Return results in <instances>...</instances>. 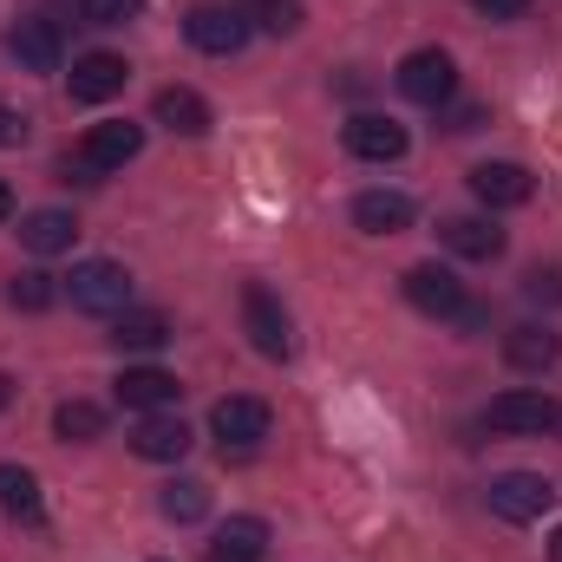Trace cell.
Instances as JSON below:
<instances>
[{
  "label": "cell",
  "instance_id": "1",
  "mask_svg": "<svg viewBox=\"0 0 562 562\" xmlns=\"http://www.w3.org/2000/svg\"><path fill=\"white\" fill-rule=\"evenodd\" d=\"M66 294H72L79 314H125V307H132V269L92 256V262H79V269L66 276Z\"/></svg>",
  "mask_w": 562,
  "mask_h": 562
},
{
  "label": "cell",
  "instance_id": "2",
  "mask_svg": "<svg viewBox=\"0 0 562 562\" xmlns=\"http://www.w3.org/2000/svg\"><path fill=\"white\" fill-rule=\"evenodd\" d=\"M393 79H400V92H406L413 105H425V112L451 105V92H458V66H451L445 46H419V53H406Z\"/></svg>",
  "mask_w": 562,
  "mask_h": 562
},
{
  "label": "cell",
  "instance_id": "3",
  "mask_svg": "<svg viewBox=\"0 0 562 562\" xmlns=\"http://www.w3.org/2000/svg\"><path fill=\"white\" fill-rule=\"evenodd\" d=\"M243 334H249V347L262 360H288L294 353V327H288V307L276 301V288H262V281L243 288Z\"/></svg>",
  "mask_w": 562,
  "mask_h": 562
},
{
  "label": "cell",
  "instance_id": "4",
  "mask_svg": "<svg viewBox=\"0 0 562 562\" xmlns=\"http://www.w3.org/2000/svg\"><path fill=\"white\" fill-rule=\"evenodd\" d=\"M183 33H190V46L196 53H210V59H229V53H243L249 46V33H256V20L243 13V7H190V20H183Z\"/></svg>",
  "mask_w": 562,
  "mask_h": 562
},
{
  "label": "cell",
  "instance_id": "5",
  "mask_svg": "<svg viewBox=\"0 0 562 562\" xmlns=\"http://www.w3.org/2000/svg\"><path fill=\"white\" fill-rule=\"evenodd\" d=\"M491 517H504V524H537L550 504H557V484L550 477H537V471H504V477H491Z\"/></svg>",
  "mask_w": 562,
  "mask_h": 562
},
{
  "label": "cell",
  "instance_id": "6",
  "mask_svg": "<svg viewBox=\"0 0 562 562\" xmlns=\"http://www.w3.org/2000/svg\"><path fill=\"white\" fill-rule=\"evenodd\" d=\"M484 425L491 431H510V438H530V431H557V400L537 393V386H510L484 406Z\"/></svg>",
  "mask_w": 562,
  "mask_h": 562
},
{
  "label": "cell",
  "instance_id": "7",
  "mask_svg": "<svg viewBox=\"0 0 562 562\" xmlns=\"http://www.w3.org/2000/svg\"><path fill=\"white\" fill-rule=\"evenodd\" d=\"M138 150H144V125H132V119L92 125V132H86V144H79V177L92 183V177H105V170H125Z\"/></svg>",
  "mask_w": 562,
  "mask_h": 562
},
{
  "label": "cell",
  "instance_id": "8",
  "mask_svg": "<svg viewBox=\"0 0 562 562\" xmlns=\"http://www.w3.org/2000/svg\"><path fill=\"white\" fill-rule=\"evenodd\" d=\"M340 144L360 157V164H400L406 157V125H393V119H380V112H353L347 125H340Z\"/></svg>",
  "mask_w": 562,
  "mask_h": 562
},
{
  "label": "cell",
  "instance_id": "9",
  "mask_svg": "<svg viewBox=\"0 0 562 562\" xmlns=\"http://www.w3.org/2000/svg\"><path fill=\"white\" fill-rule=\"evenodd\" d=\"M406 301L431 314V321H458L471 301H464V281L451 276V269H438V262H419V269H406Z\"/></svg>",
  "mask_w": 562,
  "mask_h": 562
},
{
  "label": "cell",
  "instance_id": "10",
  "mask_svg": "<svg viewBox=\"0 0 562 562\" xmlns=\"http://www.w3.org/2000/svg\"><path fill=\"white\" fill-rule=\"evenodd\" d=\"M66 79H72V99H79V105H105V99H119V92H125L132 66H125L119 53H79Z\"/></svg>",
  "mask_w": 562,
  "mask_h": 562
},
{
  "label": "cell",
  "instance_id": "11",
  "mask_svg": "<svg viewBox=\"0 0 562 562\" xmlns=\"http://www.w3.org/2000/svg\"><path fill=\"white\" fill-rule=\"evenodd\" d=\"M471 196H477L484 210H524V203L537 196V177H530L524 164H477V170H471Z\"/></svg>",
  "mask_w": 562,
  "mask_h": 562
},
{
  "label": "cell",
  "instance_id": "12",
  "mask_svg": "<svg viewBox=\"0 0 562 562\" xmlns=\"http://www.w3.org/2000/svg\"><path fill=\"white\" fill-rule=\"evenodd\" d=\"M210 431L223 438V451H229V445H236V451H249V445H262V438H269V406H262V400H249V393L216 400Z\"/></svg>",
  "mask_w": 562,
  "mask_h": 562
},
{
  "label": "cell",
  "instance_id": "13",
  "mask_svg": "<svg viewBox=\"0 0 562 562\" xmlns=\"http://www.w3.org/2000/svg\"><path fill=\"white\" fill-rule=\"evenodd\" d=\"M190 445H196V438H190V425L177 419V413H144V419L132 425V451L150 458V464H177Z\"/></svg>",
  "mask_w": 562,
  "mask_h": 562
},
{
  "label": "cell",
  "instance_id": "14",
  "mask_svg": "<svg viewBox=\"0 0 562 562\" xmlns=\"http://www.w3.org/2000/svg\"><path fill=\"white\" fill-rule=\"evenodd\" d=\"M413 196H400V190H360L353 196V223L367 229V236H400V229H413Z\"/></svg>",
  "mask_w": 562,
  "mask_h": 562
},
{
  "label": "cell",
  "instance_id": "15",
  "mask_svg": "<svg viewBox=\"0 0 562 562\" xmlns=\"http://www.w3.org/2000/svg\"><path fill=\"white\" fill-rule=\"evenodd\" d=\"M438 236H445V249L464 256V262H497V256H504V229H497L491 216H451V223H438Z\"/></svg>",
  "mask_w": 562,
  "mask_h": 562
},
{
  "label": "cell",
  "instance_id": "16",
  "mask_svg": "<svg viewBox=\"0 0 562 562\" xmlns=\"http://www.w3.org/2000/svg\"><path fill=\"white\" fill-rule=\"evenodd\" d=\"M177 373H164V367H125L119 373V406H132V413H164V406H177Z\"/></svg>",
  "mask_w": 562,
  "mask_h": 562
},
{
  "label": "cell",
  "instance_id": "17",
  "mask_svg": "<svg viewBox=\"0 0 562 562\" xmlns=\"http://www.w3.org/2000/svg\"><path fill=\"white\" fill-rule=\"evenodd\" d=\"M504 360H510L517 373H550V367L562 360V334L537 327V321H524V327L504 334Z\"/></svg>",
  "mask_w": 562,
  "mask_h": 562
},
{
  "label": "cell",
  "instance_id": "18",
  "mask_svg": "<svg viewBox=\"0 0 562 562\" xmlns=\"http://www.w3.org/2000/svg\"><path fill=\"white\" fill-rule=\"evenodd\" d=\"M150 112H157V125L177 132V138H203V132H210V99L190 92V86H164Z\"/></svg>",
  "mask_w": 562,
  "mask_h": 562
},
{
  "label": "cell",
  "instance_id": "19",
  "mask_svg": "<svg viewBox=\"0 0 562 562\" xmlns=\"http://www.w3.org/2000/svg\"><path fill=\"white\" fill-rule=\"evenodd\" d=\"M269 557V524L262 517H229L210 537V562H262Z\"/></svg>",
  "mask_w": 562,
  "mask_h": 562
},
{
  "label": "cell",
  "instance_id": "20",
  "mask_svg": "<svg viewBox=\"0 0 562 562\" xmlns=\"http://www.w3.org/2000/svg\"><path fill=\"white\" fill-rule=\"evenodd\" d=\"M7 53L26 66V72H59V26L53 20H20L7 33Z\"/></svg>",
  "mask_w": 562,
  "mask_h": 562
},
{
  "label": "cell",
  "instance_id": "21",
  "mask_svg": "<svg viewBox=\"0 0 562 562\" xmlns=\"http://www.w3.org/2000/svg\"><path fill=\"white\" fill-rule=\"evenodd\" d=\"M20 243H26L33 256H66V249L79 243V223H72L66 210H33V216H20Z\"/></svg>",
  "mask_w": 562,
  "mask_h": 562
},
{
  "label": "cell",
  "instance_id": "22",
  "mask_svg": "<svg viewBox=\"0 0 562 562\" xmlns=\"http://www.w3.org/2000/svg\"><path fill=\"white\" fill-rule=\"evenodd\" d=\"M170 340V321L157 314V307H125L119 321H112V347L119 353H157Z\"/></svg>",
  "mask_w": 562,
  "mask_h": 562
},
{
  "label": "cell",
  "instance_id": "23",
  "mask_svg": "<svg viewBox=\"0 0 562 562\" xmlns=\"http://www.w3.org/2000/svg\"><path fill=\"white\" fill-rule=\"evenodd\" d=\"M157 510H164L170 524H203V517H210V484H203V477H170V484L157 491Z\"/></svg>",
  "mask_w": 562,
  "mask_h": 562
},
{
  "label": "cell",
  "instance_id": "24",
  "mask_svg": "<svg viewBox=\"0 0 562 562\" xmlns=\"http://www.w3.org/2000/svg\"><path fill=\"white\" fill-rule=\"evenodd\" d=\"M0 510L7 517H20V524H40V477L26 471V464H0Z\"/></svg>",
  "mask_w": 562,
  "mask_h": 562
},
{
  "label": "cell",
  "instance_id": "25",
  "mask_svg": "<svg viewBox=\"0 0 562 562\" xmlns=\"http://www.w3.org/2000/svg\"><path fill=\"white\" fill-rule=\"evenodd\" d=\"M53 431H59L66 445H92V438L105 431V413H99L92 400H66V406L53 413Z\"/></svg>",
  "mask_w": 562,
  "mask_h": 562
},
{
  "label": "cell",
  "instance_id": "26",
  "mask_svg": "<svg viewBox=\"0 0 562 562\" xmlns=\"http://www.w3.org/2000/svg\"><path fill=\"white\" fill-rule=\"evenodd\" d=\"M7 301H13V307H26V314H40V307H53V301H59V281L40 276V269H26V276L7 281Z\"/></svg>",
  "mask_w": 562,
  "mask_h": 562
},
{
  "label": "cell",
  "instance_id": "27",
  "mask_svg": "<svg viewBox=\"0 0 562 562\" xmlns=\"http://www.w3.org/2000/svg\"><path fill=\"white\" fill-rule=\"evenodd\" d=\"M249 20L262 33H301V0H249Z\"/></svg>",
  "mask_w": 562,
  "mask_h": 562
},
{
  "label": "cell",
  "instance_id": "28",
  "mask_svg": "<svg viewBox=\"0 0 562 562\" xmlns=\"http://www.w3.org/2000/svg\"><path fill=\"white\" fill-rule=\"evenodd\" d=\"M144 0H79V20L86 26H125V20H138Z\"/></svg>",
  "mask_w": 562,
  "mask_h": 562
},
{
  "label": "cell",
  "instance_id": "29",
  "mask_svg": "<svg viewBox=\"0 0 562 562\" xmlns=\"http://www.w3.org/2000/svg\"><path fill=\"white\" fill-rule=\"evenodd\" d=\"M524 294L537 301V307H562V269L550 262V269H530L524 276Z\"/></svg>",
  "mask_w": 562,
  "mask_h": 562
},
{
  "label": "cell",
  "instance_id": "30",
  "mask_svg": "<svg viewBox=\"0 0 562 562\" xmlns=\"http://www.w3.org/2000/svg\"><path fill=\"white\" fill-rule=\"evenodd\" d=\"M471 7H477L484 20H524V13H530V0H471Z\"/></svg>",
  "mask_w": 562,
  "mask_h": 562
},
{
  "label": "cell",
  "instance_id": "31",
  "mask_svg": "<svg viewBox=\"0 0 562 562\" xmlns=\"http://www.w3.org/2000/svg\"><path fill=\"white\" fill-rule=\"evenodd\" d=\"M26 138V119H20V112H7V105H0V144H20Z\"/></svg>",
  "mask_w": 562,
  "mask_h": 562
},
{
  "label": "cell",
  "instance_id": "32",
  "mask_svg": "<svg viewBox=\"0 0 562 562\" xmlns=\"http://www.w3.org/2000/svg\"><path fill=\"white\" fill-rule=\"evenodd\" d=\"M7 216H13V190L0 183V223H7Z\"/></svg>",
  "mask_w": 562,
  "mask_h": 562
},
{
  "label": "cell",
  "instance_id": "33",
  "mask_svg": "<svg viewBox=\"0 0 562 562\" xmlns=\"http://www.w3.org/2000/svg\"><path fill=\"white\" fill-rule=\"evenodd\" d=\"M550 562H562V524H557V537H550Z\"/></svg>",
  "mask_w": 562,
  "mask_h": 562
},
{
  "label": "cell",
  "instance_id": "34",
  "mask_svg": "<svg viewBox=\"0 0 562 562\" xmlns=\"http://www.w3.org/2000/svg\"><path fill=\"white\" fill-rule=\"evenodd\" d=\"M7 400H13V380H7V373H0V406H7Z\"/></svg>",
  "mask_w": 562,
  "mask_h": 562
}]
</instances>
